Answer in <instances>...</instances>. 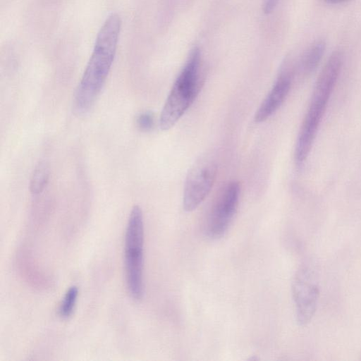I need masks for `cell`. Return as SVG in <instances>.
I'll return each mask as SVG.
<instances>
[{
	"label": "cell",
	"instance_id": "6da1fadb",
	"mask_svg": "<svg viewBox=\"0 0 361 361\" xmlns=\"http://www.w3.org/2000/svg\"><path fill=\"white\" fill-rule=\"evenodd\" d=\"M121 27V20L117 13L109 16L101 27L75 92L73 110L75 114H86L99 96L114 60Z\"/></svg>",
	"mask_w": 361,
	"mask_h": 361
},
{
	"label": "cell",
	"instance_id": "7a4b0ae2",
	"mask_svg": "<svg viewBox=\"0 0 361 361\" xmlns=\"http://www.w3.org/2000/svg\"><path fill=\"white\" fill-rule=\"evenodd\" d=\"M343 64V52L334 51L317 78L295 142V161L299 167L306 161L312 148Z\"/></svg>",
	"mask_w": 361,
	"mask_h": 361
},
{
	"label": "cell",
	"instance_id": "3957f363",
	"mask_svg": "<svg viewBox=\"0 0 361 361\" xmlns=\"http://www.w3.org/2000/svg\"><path fill=\"white\" fill-rule=\"evenodd\" d=\"M200 50L193 48L175 80L163 106L159 126L161 130L171 128L192 104L202 85Z\"/></svg>",
	"mask_w": 361,
	"mask_h": 361
},
{
	"label": "cell",
	"instance_id": "277c9868",
	"mask_svg": "<svg viewBox=\"0 0 361 361\" xmlns=\"http://www.w3.org/2000/svg\"><path fill=\"white\" fill-rule=\"evenodd\" d=\"M144 221L141 208L133 207L126 226L124 265L127 288L136 300L144 294L143 283Z\"/></svg>",
	"mask_w": 361,
	"mask_h": 361
},
{
	"label": "cell",
	"instance_id": "5b68a950",
	"mask_svg": "<svg viewBox=\"0 0 361 361\" xmlns=\"http://www.w3.org/2000/svg\"><path fill=\"white\" fill-rule=\"evenodd\" d=\"M292 295L298 323L304 326L313 318L319 296V288L314 269L301 266L292 282Z\"/></svg>",
	"mask_w": 361,
	"mask_h": 361
},
{
	"label": "cell",
	"instance_id": "8992f818",
	"mask_svg": "<svg viewBox=\"0 0 361 361\" xmlns=\"http://www.w3.org/2000/svg\"><path fill=\"white\" fill-rule=\"evenodd\" d=\"M217 173L215 161L202 157L189 171L184 186L183 207L185 211L195 210L211 191Z\"/></svg>",
	"mask_w": 361,
	"mask_h": 361
},
{
	"label": "cell",
	"instance_id": "52a82bcc",
	"mask_svg": "<svg viewBox=\"0 0 361 361\" xmlns=\"http://www.w3.org/2000/svg\"><path fill=\"white\" fill-rule=\"evenodd\" d=\"M240 190L239 183L233 180L219 194L206 224L205 233L209 238L219 239L226 233L237 211Z\"/></svg>",
	"mask_w": 361,
	"mask_h": 361
},
{
	"label": "cell",
	"instance_id": "ba28073f",
	"mask_svg": "<svg viewBox=\"0 0 361 361\" xmlns=\"http://www.w3.org/2000/svg\"><path fill=\"white\" fill-rule=\"evenodd\" d=\"M295 69L285 65L274 85L265 97L255 115V121L260 123L274 114L286 99L293 83Z\"/></svg>",
	"mask_w": 361,
	"mask_h": 361
},
{
	"label": "cell",
	"instance_id": "9c48e42d",
	"mask_svg": "<svg viewBox=\"0 0 361 361\" xmlns=\"http://www.w3.org/2000/svg\"><path fill=\"white\" fill-rule=\"evenodd\" d=\"M326 50V42L317 40L313 42L302 55L298 71L303 77L313 73L319 65Z\"/></svg>",
	"mask_w": 361,
	"mask_h": 361
},
{
	"label": "cell",
	"instance_id": "30bf717a",
	"mask_svg": "<svg viewBox=\"0 0 361 361\" xmlns=\"http://www.w3.org/2000/svg\"><path fill=\"white\" fill-rule=\"evenodd\" d=\"M49 178V169L47 164L40 161L35 166L30 180V190L33 195L43 192Z\"/></svg>",
	"mask_w": 361,
	"mask_h": 361
},
{
	"label": "cell",
	"instance_id": "8fae6325",
	"mask_svg": "<svg viewBox=\"0 0 361 361\" xmlns=\"http://www.w3.org/2000/svg\"><path fill=\"white\" fill-rule=\"evenodd\" d=\"M78 289L75 286L70 287L65 293L59 307V314L63 319L70 317L75 309Z\"/></svg>",
	"mask_w": 361,
	"mask_h": 361
},
{
	"label": "cell",
	"instance_id": "7c38bea8",
	"mask_svg": "<svg viewBox=\"0 0 361 361\" xmlns=\"http://www.w3.org/2000/svg\"><path fill=\"white\" fill-rule=\"evenodd\" d=\"M137 128L142 131L150 130L154 126V116L149 111H145L139 114L136 118Z\"/></svg>",
	"mask_w": 361,
	"mask_h": 361
},
{
	"label": "cell",
	"instance_id": "4fadbf2b",
	"mask_svg": "<svg viewBox=\"0 0 361 361\" xmlns=\"http://www.w3.org/2000/svg\"><path fill=\"white\" fill-rule=\"evenodd\" d=\"M279 0H263V11L265 13H270L274 10Z\"/></svg>",
	"mask_w": 361,
	"mask_h": 361
},
{
	"label": "cell",
	"instance_id": "5bb4252c",
	"mask_svg": "<svg viewBox=\"0 0 361 361\" xmlns=\"http://www.w3.org/2000/svg\"><path fill=\"white\" fill-rule=\"evenodd\" d=\"M325 1L330 3V4H339L344 2L347 0H324Z\"/></svg>",
	"mask_w": 361,
	"mask_h": 361
}]
</instances>
